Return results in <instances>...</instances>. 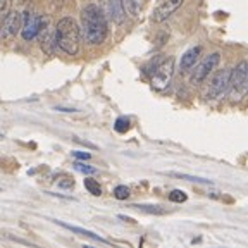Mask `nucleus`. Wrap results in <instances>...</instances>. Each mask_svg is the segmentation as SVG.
<instances>
[{
    "mask_svg": "<svg viewBox=\"0 0 248 248\" xmlns=\"http://www.w3.org/2000/svg\"><path fill=\"white\" fill-rule=\"evenodd\" d=\"M74 169L79 170V172H83V174H95V172H97V169H95V167L86 166V164H81V162L74 164Z\"/></svg>",
    "mask_w": 248,
    "mask_h": 248,
    "instance_id": "aec40b11",
    "label": "nucleus"
},
{
    "mask_svg": "<svg viewBox=\"0 0 248 248\" xmlns=\"http://www.w3.org/2000/svg\"><path fill=\"white\" fill-rule=\"evenodd\" d=\"M129 188L128 186H124V185H121V186H116V190H114V197L117 198V200H126V198H129Z\"/></svg>",
    "mask_w": 248,
    "mask_h": 248,
    "instance_id": "6ab92c4d",
    "label": "nucleus"
},
{
    "mask_svg": "<svg viewBox=\"0 0 248 248\" xmlns=\"http://www.w3.org/2000/svg\"><path fill=\"white\" fill-rule=\"evenodd\" d=\"M124 7H126V12L133 17L140 16L141 9H143V0H124Z\"/></svg>",
    "mask_w": 248,
    "mask_h": 248,
    "instance_id": "4468645a",
    "label": "nucleus"
},
{
    "mask_svg": "<svg viewBox=\"0 0 248 248\" xmlns=\"http://www.w3.org/2000/svg\"><path fill=\"white\" fill-rule=\"evenodd\" d=\"M131 207H135V209L141 210V212L155 214V216H160V214L166 212V210H164L162 207H157V205H131Z\"/></svg>",
    "mask_w": 248,
    "mask_h": 248,
    "instance_id": "dca6fc26",
    "label": "nucleus"
},
{
    "mask_svg": "<svg viewBox=\"0 0 248 248\" xmlns=\"http://www.w3.org/2000/svg\"><path fill=\"white\" fill-rule=\"evenodd\" d=\"M129 128H131V124H129L128 117H119V119L116 121V124H114V129H116L117 133H126Z\"/></svg>",
    "mask_w": 248,
    "mask_h": 248,
    "instance_id": "f3484780",
    "label": "nucleus"
},
{
    "mask_svg": "<svg viewBox=\"0 0 248 248\" xmlns=\"http://www.w3.org/2000/svg\"><path fill=\"white\" fill-rule=\"evenodd\" d=\"M229 88L236 95H245L248 93V64L247 61H241L236 64V67L231 71V83Z\"/></svg>",
    "mask_w": 248,
    "mask_h": 248,
    "instance_id": "20e7f679",
    "label": "nucleus"
},
{
    "mask_svg": "<svg viewBox=\"0 0 248 248\" xmlns=\"http://www.w3.org/2000/svg\"><path fill=\"white\" fill-rule=\"evenodd\" d=\"M203 52V46L202 45H195L191 46L190 50H186L185 55L181 57V62H179V67H181V71H190L193 69L195 66V62L198 61V57H200V54Z\"/></svg>",
    "mask_w": 248,
    "mask_h": 248,
    "instance_id": "9b49d317",
    "label": "nucleus"
},
{
    "mask_svg": "<svg viewBox=\"0 0 248 248\" xmlns=\"http://www.w3.org/2000/svg\"><path fill=\"white\" fill-rule=\"evenodd\" d=\"M108 28L104 12L95 4L86 5L81 11V36L88 45H100L107 40Z\"/></svg>",
    "mask_w": 248,
    "mask_h": 248,
    "instance_id": "f257e3e1",
    "label": "nucleus"
},
{
    "mask_svg": "<svg viewBox=\"0 0 248 248\" xmlns=\"http://www.w3.org/2000/svg\"><path fill=\"white\" fill-rule=\"evenodd\" d=\"M108 16L116 24H123L126 19L124 0H108Z\"/></svg>",
    "mask_w": 248,
    "mask_h": 248,
    "instance_id": "f8f14e48",
    "label": "nucleus"
},
{
    "mask_svg": "<svg viewBox=\"0 0 248 248\" xmlns=\"http://www.w3.org/2000/svg\"><path fill=\"white\" fill-rule=\"evenodd\" d=\"M0 138H2V136H0Z\"/></svg>",
    "mask_w": 248,
    "mask_h": 248,
    "instance_id": "b1692460",
    "label": "nucleus"
},
{
    "mask_svg": "<svg viewBox=\"0 0 248 248\" xmlns=\"http://www.w3.org/2000/svg\"><path fill=\"white\" fill-rule=\"evenodd\" d=\"M74 157H76V159H79V160H88L90 157H92V155L90 154H86V152H74Z\"/></svg>",
    "mask_w": 248,
    "mask_h": 248,
    "instance_id": "5701e85b",
    "label": "nucleus"
},
{
    "mask_svg": "<svg viewBox=\"0 0 248 248\" xmlns=\"http://www.w3.org/2000/svg\"><path fill=\"white\" fill-rule=\"evenodd\" d=\"M219 62H221V54L219 52H214V54L207 55L205 61L202 62V64H198L197 69H193V73H191V83L200 85V83L205 81L207 76L219 66Z\"/></svg>",
    "mask_w": 248,
    "mask_h": 248,
    "instance_id": "423d86ee",
    "label": "nucleus"
},
{
    "mask_svg": "<svg viewBox=\"0 0 248 248\" xmlns=\"http://www.w3.org/2000/svg\"><path fill=\"white\" fill-rule=\"evenodd\" d=\"M59 186H61V188H66V190H71V188L74 186V181L71 178H66V181H61Z\"/></svg>",
    "mask_w": 248,
    "mask_h": 248,
    "instance_id": "4be33fe9",
    "label": "nucleus"
},
{
    "mask_svg": "<svg viewBox=\"0 0 248 248\" xmlns=\"http://www.w3.org/2000/svg\"><path fill=\"white\" fill-rule=\"evenodd\" d=\"M43 26V17L36 16L33 11H24L23 14V28H21V35L26 42H31L33 38L40 35V31H42Z\"/></svg>",
    "mask_w": 248,
    "mask_h": 248,
    "instance_id": "39448f33",
    "label": "nucleus"
},
{
    "mask_svg": "<svg viewBox=\"0 0 248 248\" xmlns=\"http://www.w3.org/2000/svg\"><path fill=\"white\" fill-rule=\"evenodd\" d=\"M85 188H86V190H88L92 195H95V197H100V195H102V186L98 185L97 179L86 178V179H85Z\"/></svg>",
    "mask_w": 248,
    "mask_h": 248,
    "instance_id": "2eb2a0df",
    "label": "nucleus"
},
{
    "mask_svg": "<svg viewBox=\"0 0 248 248\" xmlns=\"http://www.w3.org/2000/svg\"><path fill=\"white\" fill-rule=\"evenodd\" d=\"M183 4H185V0H164L162 4H159L155 7L154 14H152V21H154V23H164V21L169 19L170 16L174 14Z\"/></svg>",
    "mask_w": 248,
    "mask_h": 248,
    "instance_id": "1a4fd4ad",
    "label": "nucleus"
},
{
    "mask_svg": "<svg viewBox=\"0 0 248 248\" xmlns=\"http://www.w3.org/2000/svg\"><path fill=\"white\" fill-rule=\"evenodd\" d=\"M229 83H231V69H221L219 73L214 76L212 83L209 88V97L210 98H221L226 92L229 90Z\"/></svg>",
    "mask_w": 248,
    "mask_h": 248,
    "instance_id": "6e6552de",
    "label": "nucleus"
},
{
    "mask_svg": "<svg viewBox=\"0 0 248 248\" xmlns=\"http://www.w3.org/2000/svg\"><path fill=\"white\" fill-rule=\"evenodd\" d=\"M40 35H42L43 52L52 55L55 52V46H57V40H55V30H52V28L48 26V19H46V17H43V26H42V31H40Z\"/></svg>",
    "mask_w": 248,
    "mask_h": 248,
    "instance_id": "9d476101",
    "label": "nucleus"
},
{
    "mask_svg": "<svg viewBox=\"0 0 248 248\" xmlns=\"http://www.w3.org/2000/svg\"><path fill=\"white\" fill-rule=\"evenodd\" d=\"M169 200L174 202V203H185V202L188 200V197H186V193H183L181 190H172L169 193Z\"/></svg>",
    "mask_w": 248,
    "mask_h": 248,
    "instance_id": "a211bd4d",
    "label": "nucleus"
},
{
    "mask_svg": "<svg viewBox=\"0 0 248 248\" xmlns=\"http://www.w3.org/2000/svg\"><path fill=\"white\" fill-rule=\"evenodd\" d=\"M57 46L67 55H76L81 43V26L73 17H62L55 26Z\"/></svg>",
    "mask_w": 248,
    "mask_h": 248,
    "instance_id": "f03ea898",
    "label": "nucleus"
},
{
    "mask_svg": "<svg viewBox=\"0 0 248 248\" xmlns=\"http://www.w3.org/2000/svg\"><path fill=\"white\" fill-rule=\"evenodd\" d=\"M9 5H11V0H4V5L0 7V24H2V21L9 16V12H11L9 11Z\"/></svg>",
    "mask_w": 248,
    "mask_h": 248,
    "instance_id": "412c9836",
    "label": "nucleus"
},
{
    "mask_svg": "<svg viewBox=\"0 0 248 248\" xmlns=\"http://www.w3.org/2000/svg\"><path fill=\"white\" fill-rule=\"evenodd\" d=\"M174 59L172 57H164L162 62L155 67L148 76H150L152 88L157 90V92H164L167 86L172 81V76H174Z\"/></svg>",
    "mask_w": 248,
    "mask_h": 248,
    "instance_id": "7ed1b4c3",
    "label": "nucleus"
},
{
    "mask_svg": "<svg viewBox=\"0 0 248 248\" xmlns=\"http://www.w3.org/2000/svg\"><path fill=\"white\" fill-rule=\"evenodd\" d=\"M21 28H23V14L19 11H11L7 17L2 21L0 35L5 40H12L21 31Z\"/></svg>",
    "mask_w": 248,
    "mask_h": 248,
    "instance_id": "0eeeda50",
    "label": "nucleus"
},
{
    "mask_svg": "<svg viewBox=\"0 0 248 248\" xmlns=\"http://www.w3.org/2000/svg\"><path fill=\"white\" fill-rule=\"evenodd\" d=\"M55 222H57L59 226H62V228H66V229H69V231L76 232V234H81V236H86V238H90V240L100 241V243H107V241H105L104 238H100L98 234H95V232H92V231H86V229H83V228H78V226L66 224V222H61V221H55Z\"/></svg>",
    "mask_w": 248,
    "mask_h": 248,
    "instance_id": "ddd939ff",
    "label": "nucleus"
}]
</instances>
